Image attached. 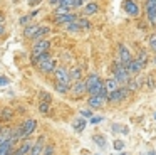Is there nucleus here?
I'll use <instances>...</instances> for the list:
<instances>
[{
	"label": "nucleus",
	"instance_id": "nucleus-1",
	"mask_svg": "<svg viewBox=\"0 0 156 155\" xmlns=\"http://www.w3.org/2000/svg\"><path fill=\"white\" fill-rule=\"evenodd\" d=\"M35 130H37V120H35V118H27L24 123H20L17 128L12 130V140L14 142L25 140V138H29Z\"/></svg>",
	"mask_w": 156,
	"mask_h": 155
},
{
	"label": "nucleus",
	"instance_id": "nucleus-2",
	"mask_svg": "<svg viewBox=\"0 0 156 155\" xmlns=\"http://www.w3.org/2000/svg\"><path fill=\"white\" fill-rule=\"evenodd\" d=\"M84 83H86V91L89 93V96H94V94H106L108 96V93L104 89V81L98 74H89Z\"/></svg>",
	"mask_w": 156,
	"mask_h": 155
},
{
	"label": "nucleus",
	"instance_id": "nucleus-3",
	"mask_svg": "<svg viewBox=\"0 0 156 155\" xmlns=\"http://www.w3.org/2000/svg\"><path fill=\"white\" fill-rule=\"evenodd\" d=\"M49 49H51V42H49L47 39L35 40V44L32 46V52H30V61H32V64L37 62L41 56H44L45 52H49Z\"/></svg>",
	"mask_w": 156,
	"mask_h": 155
},
{
	"label": "nucleus",
	"instance_id": "nucleus-4",
	"mask_svg": "<svg viewBox=\"0 0 156 155\" xmlns=\"http://www.w3.org/2000/svg\"><path fill=\"white\" fill-rule=\"evenodd\" d=\"M112 78L116 79V83H118L119 86H126L128 81L131 79V76H129V73L126 71V67L122 66L121 62H118V61L112 64Z\"/></svg>",
	"mask_w": 156,
	"mask_h": 155
},
{
	"label": "nucleus",
	"instance_id": "nucleus-5",
	"mask_svg": "<svg viewBox=\"0 0 156 155\" xmlns=\"http://www.w3.org/2000/svg\"><path fill=\"white\" fill-rule=\"evenodd\" d=\"M35 66H37L39 71H41V73H44V74L54 73V69L57 67V66H55V61L52 59L51 56H49V52H45L44 56L39 57V61L35 62Z\"/></svg>",
	"mask_w": 156,
	"mask_h": 155
},
{
	"label": "nucleus",
	"instance_id": "nucleus-6",
	"mask_svg": "<svg viewBox=\"0 0 156 155\" xmlns=\"http://www.w3.org/2000/svg\"><path fill=\"white\" fill-rule=\"evenodd\" d=\"M128 94H129L128 88H126V86H119L116 91H112V93L108 94V101H109V103H114V104L122 103V101L128 98Z\"/></svg>",
	"mask_w": 156,
	"mask_h": 155
},
{
	"label": "nucleus",
	"instance_id": "nucleus-7",
	"mask_svg": "<svg viewBox=\"0 0 156 155\" xmlns=\"http://www.w3.org/2000/svg\"><path fill=\"white\" fill-rule=\"evenodd\" d=\"M54 76H55V83L57 84H64V86H71V78H69V69L64 66L55 67L54 69Z\"/></svg>",
	"mask_w": 156,
	"mask_h": 155
},
{
	"label": "nucleus",
	"instance_id": "nucleus-8",
	"mask_svg": "<svg viewBox=\"0 0 156 155\" xmlns=\"http://www.w3.org/2000/svg\"><path fill=\"white\" fill-rule=\"evenodd\" d=\"M108 103V96L106 94H94V96L87 98V106L89 110H99Z\"/></svg>",
	"mask_w": 156,
	"mask_h": 155
},
{
	"label": "nucleus",
	"instance_id": "nucleus-9",
	"mask_svg": "<svg viewBox=\"0 0 156 155\" xmlns=\"http://www.w3.org/2000/svg\"><path fill=\"white\" fill-rule=\"evenodd\" d=\"M144 10H146L148 22L151 24V25H156V0H146Z\"/></svg>",
	"mask_w": 156,
	"mask_h": 155
},
{
	"label": "nucleus",
	"instance_id": "nucleus-10",
	"mask_svg": "<svg viewBox=\"0 0 156 155\" xmlns=\"http://www.w3.org/2000/svg\"><path fill=\"white\" fill-rule=\"evenodd\" d=\"M122 10H124L129 17H138L139 12H141L138 2H134V0H124V2H122Z\"/></svg>",
	"mask_w": 156,
	"mask_h": 155
},
{
	"label": "nucleus",
	"instance_id": "nucleus-11",
	"mask_svg": "<svg viewBox=\"0 0 156 155\" xmlns=\"http://www.w3.org/2000/svg\"><path fill=\"white\" fill-rule=\"evenodd\" d=\"M133 59V56H131V51L128 49V47L124 46V44H121V46L118 47V62H121L122 66H128L129 64V61Z\"/></svg>",
	"mask_w": 156,
	"mask_h": 155
},
{
	"label": "nucleus",
	"instance_id": "nucleus-12",
	"mask_svg": "<svg viewBox=\"0 0 156 155\" xmlns=\"http://www.w3.org/2000/svg\"><path fill=\"white\" fill-rule=\"evenodd\" d=\"M69 93H71V96H74V98H81L82 94L87 93V91H86V83L82 79L72 83V86L69 88Z\"/></svg>",
	"mask_w": 156,
	"mask_h": 155
},
{
	"label": "nucleus",
	"instance_id": "nucleus-13",
	"mask_svg": "<svg viewBox=\"0 0 156 155\" xmlns=\"http://www.w3.org/2000/svg\"><path fill=\"white\" fill-rule=\"evenodd\" d=\"M44 147H45V137H44V135H41V137L32 143V147H30V150H29L27 155H42Z\"/></svg>",
	"mask_w": 156,
	"mask_h": 155
},
{
	"label": "nucleus",
	"instance_id": "nucleus-14",
	"mask_svg": "<svg viewBox=\"0 0 156 155\" xmlns=\"http://www.w3.org/2000/svg\"><path fill=\"white\" fill-rule=\"evenodd\" d=\"M76 19H77V15L72 13V12L62 13V15H55V24H57V25H67V24L74 22Z\"/></svg>",
	"mask_w": 156,
	"mask_h": 155
},
{
	"label": "nucleus",
	"instance_id": "nucleus-15",
	"mask_svg": "<svg viewBox=\"0 0 156 155\" xmlns=\"http://www.w3.org/2000/svg\"><path fill=\"white\" fill-rule=\"evenodd\" d=\"M32 143H34L32 140L25 138V140L20 143V147H19L17 150L12 152V155H27V153H29V150H30V147H32Z\"/></svg>",
	"mask_w": 156,
	"mask_h": 155
},
{
	"label": "nucleus",
	"instance_id": "nucleus-16",
	"mask_svg": "<svg viewBox=\"0 0 156 155\" xmlns=\"http://www.w3.org/2000/svg\"><path fill=\"white\" fill-rule=\"evenodd\" d=\"M49 108H51V94L41 93V104H39V110H41V113H47Z\"/></svg>",
	"mask_w": 156,
	"mask_h": 155
},
{
	"label": "nucleus",
	"instance_id": "nucleus-17",
	"mask_svg": "<svg viewBox=\"0 0 156 155\" xmlns=\"http://www.w3.org/2000/svg\"><path fill=\"white\" fill-rule=\"evenodd\" d=\"M99 12V5L96 2H89L84 5V9H82V13L84 15H94V13Z\"/></svg>",
	"mask_w": 156,
	"mask_h": 155
},
{
	"label": "nucleus",
	"instance_id": "nucleus-18",
	"mask_svg": "<svg viewBox=\"0 0 156 155\" xmlns=\"http://www.w3.org/2000/svg\"><path fill=\"white\" fill-rule=\"evenodd\" d=\"M86 125H87V121H86V118H82V116H77L74 121H72V128H74V130L77 131V133L84 131Z\"/></svg>",
	"mask_w": 156,
	"mask_h": 155
},
{
	"label": "nucleus",
	"instance_id": "nucleus-19",
	"mask_svg": "<svg viewBox=\"0 0 156 155\" xmlns=\"http://www.w3.org/2000/svg\"><path fill=\"white\" fill-rule=\"evenodd\" d=\"M39 25L37 24H29V25L24 27V37L25 39H32V37L35 36V32H37Z\"/></svg>",
	"mask_w": 156,
	"mask_h": 155
},
{
	"label": "nucleus",
	"instance_id": "nucleus-20",
	"mask_svg": "<svg viewBox=\"0 0 156 155\" xmlns=\"http://www.w3.org/2000/svg\"><path fill=\"white\" fill-rule=\"evenodd\" d=\"M9 140H12V128H9V127L0 128V145Z\"/></svg>",
	"mask_w": 156,
	"mask_h": 155
},
{
	"label": "nucleus",
	"instance_id": "nucleus-21",
	"mask_svg": "<svg viewBox=\"0 0 156 155\" xmlns=\"http://www.w3.org/2000/svg\"><path fill=\"white\" fill-rule=\"evenodd\" d=\"M119 88V84L116 83V79L114 78H109V79H106L104 81V89H106V93H112V91H116Z\"/></svg>",
	"mask_w": 156,
	"mask_h": 155
},
{
	"label": "nucleus",
	"instance_id": "nucleus-22",
	"mask_svg": "<svg viewBox=\"0 0 156 155\" xmlns=\"http://www.w3.org/2000/svg\"><path fill=\"white\" fill-rule=\"evenodd\" d=\"M51 32V29H49L47 25H39V29H37V32H35V36L32 37V39L34 40H41V39H45V36H47V34Z\"/></svg>",
	"mask_w": 156,
	"mask_h": 155
},
{
	"label": "nucleus",
	"instance_id": "nucleus-23",
	"mask_svg": "<svg viewBox=\"0 0 156 155\" xmlns=\"http://www.w3.org/2000/svg\"><path fill=\"white\" fill-rule=\"evenodd\" d=\"M69 78H71L72 83H76V81H81L82 79V69L81 67H72L71 71H69Z\"/></svg>",
	"mask_w": 156,
	"mask_h": 155
},
{
	"label": "nucleus",
	"instance_id": "nucleus-24",
	"mask_svg": "<svg viewBox=\"0 0 156 155\" xmlns=\"http://www.w3.org/2000/svg\"><path fill=\"white\" fill-rule=\"evenodd\" d=\"M148 61H149V56H148V52L146 51H139V54H138V57H136V62L141 66V69L148 64Z\"/></svg>",
	"mask_w": 156,
	"mask_h": 155
},
{
	"label": "nucleus",
	"instance_id": "nucleus-25",
	"mask_svg": "<svg viewBox=\"0 0 156 155\" xmlns=\"http://www.w3.org/2000/svg\"><path fill=\"white\" fill-rule=\"evenodd\" d=\"M92 140L96 142L99 148H106V137L104 135H92Z\"/></svg>",
	"mask_w": 156,
	"mask_h": 155
},
{
	"label": "nucleus",
	"instance_id": "nucleus-26",
	"mask_svg": "<svg viewBox=\"0 0 156 155\" xmlns=\"http://www.w3.org/2000/svg\"><path fill=\"white\" fill-rule=\"evenodd\" d=\"M76 24H77V25H79V29H89V27H91V24H89V20L87 19H86V17H82V19H81V17H77V19H76Z\"/></svg>",
	"mask_w": 156,
	"mask_h": 155
},
{
	"label": "nucleus",
	"instance_id": "nucleus-27",
	"mask_svg": "<svg viewBox=\"0 0 156 155\" xmlns=\"http://www.w3.org/2000/svg\"><path fill=\"white\" fill-rule=\"evenodd\" d=\"M35 13H37V10H35V12H32V13H29V15H24V17H20V24L22 25H29V24H32L30 20H32V17L35 15Z\"/></svg>",
	"mask_w": 156,
	"mask_h": 155
},
{
	"label": "nucleus",
	"instance_id": "nucleus-28",
	"mask_svg": "<svg viewBox=\"0 0 156 155\" xmlns=\"http://www.w3.org/2000/svg\"><path fill=\"white\" fill-rule=\"evenodd\" d=\"M148 44H149V49L156 54V34H149V39H148Z\"/></svg>",
	"mask_w": 156,
	"mask_h": 155
},
{
	"label": "nucleus",
	"instance_id": "nucleus-29",
	"mask_svg": "<svg viewBox=\"0 0 156 155\" xmlns=\"http://www.w3.org/2000/svg\"><path fill=\"white\" fill-rule=\"evenodd\" d=\"M0 115H2V118H4V120H10L12 115H14V111H12L10 108H5V110H0Z\"/></svg>",
	"mask_w": 156,
	"mask_h": 155
},
{
	"label": "nucleus",
	"instance_id": "nucleus-30",
	"mask_svg": "<svg viewBox=\"0 0 156 155\" xmlns=\"http://www.w3.org/2000/svg\"><path fill=\"white\" fill-rule=\"evenodd\" d=\"M69 88H71V86H64V84H57V83H55V91H57V93H61V94L69 93Z\"/></svg>",
	"mask_w": 156,
	"mask_h": 155
},
{
	"label": "nucleus",
	"instance_id": "nucleus-31",
	"mask_svg": "<svg viewBox=\"0 0 156 155\" xmlns=\"http://www.w3.org/2000/svg\"><path fill=\"white\" fill-rule=\"evenodd\" d=\"M42 155H54V145L45 143L44 150H42Z\"/></svg>",
	"mask_w": 156,
	"mask_h": 155
},
{
	"label": "nucleus",
	"instance_id": "nucleus-32",
	"mask_svg": "<svg viewBox=\"0 0 156 155\" xmlns=\"http://www.w3.org/2000/svg\"><path fill=\"white\" fill-rule=\"evenodd\" d=\"M112 147H114V150L121 152L122 148H124V142H122V140H114V143H112Z\"/></svg>",
	"mask_w": 156,
	"mask_h": 155
},
{
	"label": "nucleus",
	"instance_id": "nucleus-33",
	"mask_svg": "<svg viewBox=\"0 0 156 155\" xmlns=\"http://www.w3.org/2000/svg\"><path fill=\"white\" fill-rule=\"evenodd\" d=\"M79 113H81V116H82V118H89V116H92V110H81Z\"/></svg>",
	"mask_w": 156,
	"mask_h": 155
},
{
	"label": "nucleus",
	"instance_id": "nucleus-34",
	"mask_svg": "<svg viewBox=\"0 0 156 155\" xmlns=\"http://www.w3.org/2000/svg\"><path fill=\"white\" fill-rule=\"evenodd\" d=\"M102 120H104L102 116H94V118H91V123L92 125H98V123H101Z\"/></svg>",
	"mask_w": 156,
	"mask_h": 155
},
{
	"label": "nucleus",
	"instance_id": "nucleus-35",
	"mask_svg": "<svg viewBox=\"0 0 156 155\" xmlns=\"http://www.w3.org/2000/svg\"><path fill=\"white\" fill-rule=\"evenodd\" d=\"M9 84V79L5 76H0V86H7Z\"/></svg>",
	"mask_w": 156,
	"mask_h": 155
},
{
	"label": "nucleus",
	"instance_id": "nucleus-36",
	"mask_svg": "<svg viewBox=\"0 0 156 155\" xmlns=\"http://www.w3.org/2000/svg\"><path fill=\"white\" fill-rule=\"evenodd\" d=\"M41 2H42V0H29V5H30V7H35L37 3H41Z\"/></svg>",
	"mask_w": 156,
	"mask_h": 155
},
{
	"label": "nucleus",
	"instance_id": "nucleus-37",
	"mask_svg": "<svg viewBox=\"0 0 156 155\" xmlns=\"http://www.w3.org/2000/svg\"><path fill=\"white\" fill-rule=\"evenodd\" d=\"M61 2H62V0H49V3H51V5H59Z\"/></svg>",
	"mask_w": 156,
	"mask_h": 155
},
{
	"label": "nucleus",
	"instance_id": "nucleus-38",
	"mask_svg": "<svg viewBox=\"0 0 156 155\" xmlns=\"http://www.w3.org/2000/svg\"><path fill=\"white\" fill-rule=\"evenodd\" d=\"M4 34H5V27L2 25V22H0V36H4Z\"/></svg>",
	"mask_w": 156,
	"mask_h": 155
},
{
	"label": "nucleus",
	"instance_id": "nucleus-39",
	"mask_svg": "<svg viewBox=\"0 0 156 155\" xmlns=\"http://www.w3.org/2000/svg\"><path fill=\"white\" fill-rule=\"evenodd\" d=\"M146 155H156V152H148Z\"/></svg>",
	"mask_w": 156,
	"mask_h": 155
},
{
	"label": "nucleus",
	"instance_id": "nucleus-40",
	"mask_svg": "<svg viewBox=\"0 0 156 155\" xmlns=\"http://www.w3.org/2000/svg\"><path fill=\"white\" fill-rule=\"evenodd\" d=\"M119 155H128V153H124V152H121V153H119Z\"/></svg>",
	"mask_w": 156,
	"mask_h": 155
},
{
	"label": "nucleus",
	"instance_id": "nucleus-41",
	"mask_svg": "<svg viewBox=\"0 0 156 155\" xmlns=\"http://www.w3.org/2000/svg\"><path fill=\"white\" fill-rule=\"evenodd\" d=\"M154 64H156V56H154Z\"/></svg>",
	"mask_w": 156,
	"mask_h": 155
},
{
	"label": "nucleus",
	"instance_id": "nucleus-42",
	"mask_svg": "<svg viewBox=\"0 0 156 155\" xmlns=\"http://www.w3.org/2000/svg\"><path fill=\"white\" fill-rule=\"evenodd\" d=\"M14 2H19V0H14Z\"/></svg>",
	"mask_w": 156,
	"mask_h": 155
},
{
	"label": "nucleus",
	"instance_id": "nucleus-43",
	"mask_svg": "<svg viewBox=\"0 0 156 155\" xmlns=\"http://www.w3.org/2000/svg\"><path fill=\"white\" fill-rule=\"evenodd\" d=\"M154 118H156V113H154Z\"/></svg>",
	"mask_w": 156,
	"mask_h": 155
},
{
	"label": "nucleus",
	"instance_id": "nucleus-44",
	"mask_svg": "<svg viewBox=\"0 0 156 155\" xmlns=\"http://www.w3.org/2000/svg\"><path fill=\"white\" fill-rule=\"evenodd\" d=\"M134 2H136V0H134Z\"/></svg>",
	"mask_w": 156,
	"mask_h": 155
}]
</instances>
